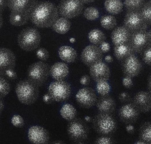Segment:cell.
Listing matches in <instances>:
<instances>
[{
  "label": "cell",
  "instance_id": "30bf717a",
  "mask_svg": "<svg viewBox=\"0 0 151 144\" xmlns=\"http://www.w3.org/2000/svg\"><path fill=\"white\" fill-rule=\"evenodd\" d=\"M103 52L100 47L95 45L86 46L83 50L81 59L85 65L89 67L102 62Z\"/></svg>",
  "mask_w": 151,
  "mask_h": 144
},
{
  "label": "cell",
  "instance_id": "7bdbcfd3",
  "mask_svg": "<svg viewBox=\"0 0 151 144\" xmlns=\"http://www.w3.org/2000/svg\"><path fill=\"white\" fill-rule=\"evenodd\" d=\"M5 74L9 78L12 80H15L17 78V75L14 69H9L6 70Z\"/></svg>",
  "mask_w": 151,
  "mask_h": 144
},
{
  "label": "cell",
  "instance_id": "b9f144b4",
  "mask_svg": "<svg viewBox=\"0 0 151 144\" xmlns=\"http://www.w3.org/2000/svg\"><path fill=\"white\" fill-rule=\"evenodd\" d=\"M122 83L123 86L127 89L131 88L133 84L132 78L127 76H125L123 78Z\"/></svg>",
  "mask_w": 151,
  "mask_h": 144
},
{
  "label": "cell",
  "instance_id": "e575fe53",
  "mask_svg": "<svg viewBox=\"0 0 151 144\" xmlns=\"http://www.w3.org/2000/svg\"><path fill=\"white\" fill-rule=\"evenodd\" d=\"M142 16L146 23L151 25V3H146L141 10Z\"/></svg>",
  "mask_w": 151,
  "mask_h": 144
},
{
  "label": "cell",
  "instance_id": "7a4b0ae2",
  "mask_svg": "<svg viewBox=\"0 0 151 144\" xmlns=\"http://www.w3.org/2000/svg\"><path fill=\"white\" fill-rule=\"evenodd\" d=\"M15 91L19 101L26 105L35 102L39 95V87L28 79L19 81L16 86Z\"/></svg>",
  "mask_w": 151,
  "mask_h": 144
},
{
  "label": "cell",
  "instance_id": "60d3db41",
  "mask_svg": "<svg viewBox=\"0 0 151 144\" xmlns=\"http://www.w3.org/2000/svg\"><path fill=\"white\" fill-rule=\"evenodd\" d=\"M95 143L97 144H110L113 143V140L110 137L104 136L98 138Z\"/></svg>",
  "mask_w": 151,
  "mask_h": 144
},
{
  "label": "cell",
  "instance_id": "6da1fadb",
  "mask_svg": "<svg viewBox=\"0 0 151 144\" xmlns=\"http://www.w3.org/2000/svg\"><path fill=\"white\" fill-rule=\"evenodd\" d=\"M59 15L58 8L53 3L37 2L30 14V20L38 27L49 28L52 27Z\"/></svg>",
  "mask_w": 151,
  "mask_h": 144
},
{
  "label": "cell",
  "instance_id": "7dc6e473",
  "mask_svg": "<svg viewBox=\"0 0 151 144\" xmlns=\"http://www.w3.org/2000/svg\"><path fill=\"white\" fill-rule=\"evenodd\" d=\"M7 6V0H0V11L2 13Z\"/></svg>",
  "mask_w": 151,
  "mask_h": 144
},
{
  "label": "cell",
  "instance_id": "ba28073f",
  "mask_svg": "<svg viewBox=\"0 0 151 144\" xmlns=\"http://www.w3.org/2000/svg\"><path fill=\"white\" fill-rule=\"evenodd\" d=\"M148 25L141 11H127L124 20V26L131 33L146 30Z\"/></svg>",
  "mask_w": 151,
  "mask_h": 144
},
{
  "label": "cell",
  "instance_id": "db71d44e",
  "mask_svg": "<svg viewBox=\"0 0 151 144\" xmlns=\"http://www.w3.org/2000/svg\"><path fill=\"white\" fill-rule=\"evenodd\" d=\"M84 4H88L94 2L96 0H81Z\"/></svg>",
  "mask_w": 151,
  "mask_h": 144
},
{
  "label": "cell",
  "instance_id": "7402d4cb",
  "mask_svg": "<svg viewBox=\"0 0 151 144\" xmlns=\"http://www.w3.org/2000/svg\"><path fill=\"white\" fill-rule=\"evenodd\" d=\"M69 72L68 66L63 62L54 63L50 69V74L55 80H64L68 76Z\"/></svg>",
  "mask_w": 151,
  "mask_h": 144
},
{
  "label": "cell",
  "instance_id": "680465c9",
  "mask_svg": "<svg viewBox=\"0 0 151 144\" xmlns=\"http://www.w3.org/2000/svg\"><path fill=\"white\" fill-rule=\"evenodd\" d=\"M135 143V144H145V143L144 142H143V141H141L140 140H139L137 141H136Z\"/></svg>",
  "mask_w": 151,
  "mask_h": 144
},
{
  "label": "cell",
  "instance_id": "f5cc1de1",
  "mask_svg": "<svg viewBox=\"0 0 151 144\" xmlns=\"http://www.w3.org/2000/svg\"><path fill=\"white\" fill-rule=\"evenodd\" d=\"M149 44L151 45V29L148 32Z\"/></svg>",
  "mask_w": 151,
  "mask_h": 144
},
{
  "label": "cell",
  "instance_id": "4fadbf2b",
  "mask_svg": "<svg viewBox=\"0 0 151 144\" xmlns=\"http://www.w3.org/2000/svg\"><path fill=\"white\" fill-rule=\"evenodd\" d=\"M129 44L134 53H142L149 44L148 32L142 30L132 33Z\"/></svg>",
  "mask_w": 151,
  "mask_h": 144
},
{
  "label": "cell",
  "instance_id": "52a82bcc",
  "mask_svg": "<svg viewBox=\"0 0 151 144\" xmlns=\"http://www.w3.org/2000/svg\"><path fill=\"white\" fill-rule=\"evenodd\" d=\"M84 4L81 0H62L58 7L59 14L68 19L74 18L82 12Z\"/></svg>",
  "mask_w": 151,
  "mask_h": 144
},
{
  "label": "cell",
  "instance_id": "5b68a950",
  "mask_svg": "<svg viewBox=\"0 0 151 144\" xmlns=\"http://www.w3.org/2000/svg\"><path fill=\"white\" fill-rule=\"evenodd\" d=\"M93 121L95 131L104 135L112 133L117 128L116 120L111 114L100 112L95 116Z\"/></svg>",
  "mask_w": 151,
  "mask_h": 144
},
{
  "label": "cell",
  "instance_id": "ab89813d",
  "mask_svg": "<svg viewBox=\"0 0 151 144\" xmlns=\"http://www.w3.org/2000/svg\"><path fill=\"white\" fill-rule=\"evenodd\" d=\"M118 99L122 102L128 103L132 101L130 94L127 92H122L120 93L118 96Z\"/></svg>",
  "mask_w": 151,
  "mask_h": 144
},
{
  "label": "cell",
  "instance_id": "277c9868",
  "mask_svg": "<svg viewBox=\"0 0 151 144\" xmlns=\"http://www.w3.org/2000/svg\"><path fill=\"white\" fill-rule=\"evenodd\" d=\"M50 69L49 64L44 62H35L28 68V79L39 87L41 86L47 80L50 74Z\"/></svg>",
  "mask_w": 151,
  "mask_h": 144
},
{
  "label": "cell",
  "instance_id": "7c38bea8",
  "mask_svg": "<svg viewBox=\"0 0 151 144\" xmlns=\"http://www.w3.org/2000/svg\"><path fill=\"white\" fill-rule=\"evenodd\" d=\"M67 131L70 138L76 141L86 139L88 135V129L86 125L81 121L74 119L68 124Z\"/></svg>",
  "mask_w": 151,
  "mask_h": 144
},
{
  "label": "cell",
  "instance_id": "74e56055",
  "mask_svg": "<svg viewBox=\"0 0 151 144\" xmlns=\"http://www.w3.org/2000/svg\"><path fill=\"white\" fill-rule=\"evenodd\" d=\"M37 58L42 61L47 60L50 56L48 51L45 48L41 47L38 49L36 52Z\"/></svg>",
  "mask_w": 151,
  "mask_h": 144
},
{
  "label": "cell",
  "instance_id": "cb8c5ba5",
  "mask_svg": "<svg viewBox=\"0 0 151 144\" xmlns=\"http://www.w3.org/2000/svg\"><path fill=\"white\" fill-rule=\"evenodd\" d=\"M30 14L11 11L9 21L15 26H21L26 24L30 20Z\"/></svg>",
  "mask_w": 151,
  "mask_h": 144
},
{
  "label": "cell",
  "instance_id": "4dcf8cb0",
  "mask_svg": "<svg viewBox=\"0 0 151 144\" xmlns=\"http://www.w3.org/2000/svg\"><path fill=\"white\" fill-rule=\"evenodd\" d=\"M145 3V0H124V4L127 11H141Z\"/></svg>",
  "mask_w": 151,
  "mask_h": 144
},
{
  "label": "cell",
  "instance_id": "681fc988",
  "mask_svg": "<svg viewBox=\"0 0 151 144\" xmlns=\"http://www.w3.org/2000/svg\"><path fill=\"white\" fill-rule=\"evenodd\" d=\"M147 88L148 91L151 93V74L149 76L148 79Z\"/></svg>",
  "mask_w": 151,
  "mask_h": 144
},
{
  "label": "cell",
  "instance_id": "ee69618b",
  "mask_svg": "<svg viewBox=\"0 0 151 144\" xmlns=\"http://www.w3.org/2000/svg\"><path fill=\"white\" fill-rule=\"evenodd\" d=\"M80 82L81 85L85 86L87 85L90 83V78L87 75H84L81 77Z\"/></svg>",
  "mask_w": 151,
  "mask_h": 144
},
{
  "label": "cell",
  "instance_id": "c3c4849f",
  "mask_svg": "<svg viewBox=\"0 0 151 144\" xmlns=\"http://www.w3.org/2000/svg\"><path fill=\"white\" fill-rule=\"evenodd\" d=\"M42 99L43 101L46 103H48L51 100H52L51 97L48 93L45 94L43 96Z\"/></svg>",
  "mask_w": 151,
  "mask_h": 144
},
{
  "label": "cell",
  "instance_id": "836d02e7",
  "mask_svg": "<svg viewBox=\"0 0 151 144\" xmlns=\"http://www.w3.org/2000/svg\"><path fill=\"white\" fill-rule=\"evenodd\" d=\"M83 16L86 19L93 21L96 20L99 18V13L98 9L95 7H89L84 10Z\"/></svg>",
  "mask_w": 151,
  "mask_h": 144
},
{
  "label": "cell",
  "instance_id": "f35d334b",
  "mask_svg": "<svg viewBox=\"0 0 151 144\" xmlns=\"http://www.w3.org/2000/svg\"><path fill=\"white\" fill-rule=\"evenodd\" d=\"M11 122L14 126L17 128H21L24 125V121L23 117L17 114L14 115L11 119Z\"/></svg>",
  "mask_w": 151,
  "mask_h": 144
},
{
  "label": "cell",
  "instance_id": "8d00e7d4",
  "mask_svg": "<svg viewBox=\"0 0 151 144\" xmlns=\"http://www.w3.org/2000/svg\"><path fill=\"white\" fill-rule=\"evenodd\" d=\"M143 61L151 66V45H148L142 52Z\"/></svg>",
  "mask_w": 151,
  "mask_h": 144
},
{
  "label": "cell",
  "instance_id": "f6af8a7d",
  "mask_svg": "<svg viewBox=\"0 0 151 144\" xmlns=\"http://www.w3.org/2000/svg\"><path fill=\"white\" fill-rule=\"evenodd\" d=\"M100 45V48L103 53L108 52L110 49V45L108 42L104 41Z\"/></svg>",
  "mask_w": 151,
  "mask_h": 144
},
{
  "label": "cell",
  "instance_id": "11a10c76",
  "mask_svg": "<svg viewBox=\"0 0 151 144\" xmlns=\"http://www.w3.org/2000/svg\"><path fill=\"white\" fill-rule=\"evenodd\" d=\"M0 28H1L3 24V19L2 18V15L1 13H0Z\"/></svg>",
  "mask_w": 151,
  "mask_h": 144
},
{
  "label": "cell",
  "instance_id": "ffe728a7",
  "mask_svg": "<svg viewBox=\"0 0 151 144\" xmlns=\"http://www.w3.org/2000/svg\"><path fill=\"white\" fill-rule=\"evenodd\" d=\"M131 33L124 26L117 27L111 33L112 42L114 46L129 43Z\"/></svg>",
  "mask_w": 151,
  "mask_h": 144
},
{
  "label": "cell",
  "instance_id": "9f6ffc18",
  "mask_svg": "<svg viewBox=\"0 0 151 144\" xmlns=\"http://www.w3.org/2000/svg\"><path fill=\"white\" fill-rule=\"evenodd\" d=\"M0 111L1 112V111L2 110L4 107V105L3 102H2L1 100L0 102Z\"/></svg>",
  "mask_w": 151,
  "mask_h": 144
},
{
  "label": "cell",
  "instance_id": "9c48e42d",
  "mask_svg": "<svg viewBox=\"0 0 151 144\" xmlns=\"http://www.w3.org/2000/svg\"><path fill=\"white\" fill-rule=\"evenodd\" d=\"M76 100L81 107L89 109L94 106L98 100L93 89L90 87H84L79 89L75 95Z\"/></svg>",
  "mask_w": 151,
  "mask_h": 144
},
{
  "label": "cell",
  "instance_id": "d4e9b609",
  "mask_svg": "<svg viewBox=\"0 0 151 144\" xmlns=\"http://www.w3.org/2000/svg\"><path fill=\"white\" fill-rule=\"evenodd\" d=\"M71 23L68 19L61 17H58L55 21L52 27L56 32L60 34H64L70 30Z\"/></svg>",
  "mask_w": 151,
  "mask_h": 144
},
{
  "label": "cell",
  "instance_id": "91938a15",
  "mask_svg": "<svg viewBox=\"0 0 151 144\" xmlns=\"http://www.w3.org/2000/svg\"><path fill=\"white\" fill-rule=\"evenodd\" d=\"M150 3H151V0H149V1Z\"/></svg>",
  "mask_w": 151,
  "mask_h": 144
},
{
  "label": "cell",
  "instance_id": "d590c367",
  "mask_svg": "<svg viewBox=\"0 0 151 144\" xmlns=\"http://www.w3.org/2000/svg\"><path fill=\"white\" fill-rule=\"evenodd\" d=\"M10 87L8 82L3 77L0 78V94L1 97H3L10 92Z\"/></svg>",
  "mask_w": 151,
  "mask_h": 144
},
{
  "label": "cell",
  "instance_id": "83f0119b",
  "mask_svg": "<svg viewBox=\"0 0 151 144\" xmlns=\"http://www.w3.org/2000/svg\"><path fill=\"white\" fill-rule=\"evenodd\" d=\"M104 6L108 13L112 15H116L122 11L123 4L121 0H106Z\"/></svg>",
  "mask_w": 151,
  "mask_h": 144
},
{
  "label": "cell",
  "instance_id": "603a6c76",
  "mask_svg": "<svg viewBox=\"0 0 151 144\" xmlns=\"http://www.w3.org/2000/svg\"><path fill=\"white\" fill-rule=\"evenodd\" d=\"M59 56L63 61L68 63L73 62L77 56L76 51L73 47L68 46H63L59 49Z\"/></svg>",
  "mask_w": 151,
  "mask_h": 144
},
{
  "label": "cell",
  "instance_id": "1f68e13d",
  "mask_svg": "<svg viewBox=\"0 0 151 144\" xmlns=\"http://www.w3.org/2000/svg\"><path fill=\"white\" fill-rule=\"evenodd\" d=\"M100 22L101 26L107 30L113 29L117 24L116 18L114 16L111 15H106L102 16Z\"/></svg>",
  "mask_w": 151,
  "mask_h": 144
},
{
  "label": "cell",
  "instance_id": "9a60e30c",
  "mask_svg": "<svg viewBox=\"0 0 151 144\" xmlns=\"http://www.w3.org/2000/svg\"><path fill=\"white\" fill-rule=\"evenodd\" d=\"M16 58L13 52L9 49L1 47L0 49V70L1 75L5 74V71L9 69H14Z\"/></svg>",
  "mask_w": 151,
  "mask_h": 144
},
{
  "label": "cell",
  "instance_id": "5bb4252c",
  "mask_svg": "<svg viewBox=\"0 0 151 144\" xmlns=\"http://www.w3.org/2000/svg\"><path fill=\"white\" fill-rule=\"evenodd\" d=\"M140 112L132 103H128L119 109L118 114L121 120L127 124H132L138 119Z\"/></svg>",
  "mask_w": 151,
  "mask_h": 144
},
{
  "label": "cell",
  "instance_id": "ac0fdd59",
  "mask_svg": "<svg viewBox=\"0 0 151 144\" xmlns=\"http://www.w3.org/2000/svg\"><path fill=\"white\" fill-rule=\"evenodd\" d=\"M132 103L140 112H148L151 110V93L148 91H139L134 95Z\"/></svg>",
  "mask_w": 151,
  "mask_h": 144
},
{
  "label": "cell",
  "instance_id": "2e32d148",
  "mask_svg": "<svg viewBox=\"0 0 151 144\" xmlns=\"http://www.w3.org/2000/svg\"><path fill=\"white\" fill-rule=\"evenodd\" d=\"M27 136L29 141L33 143L46 144L49 140L47 131L43 127L38 125L30 127L28 131Z\"/></svg>",
  "mask_w": 151,
  "mask_h": 144
},
{
  "label": "cell",
  "instance_id": "f1b7e54d",
  "mask_svg": "<svg viewBox=\"0 0 151 144\" xmlns=\"http://www.w3.org/2000/svg\"><path fill=\"white\" fill-rule=\"evenodd\" d=\"M60 113L62 117L65 120L71 121L76 116L77 112L76 108L72 105L68 103H65L62 105Z\"/></svg>",
  "mask_w": 151,
  "mask_h": 144
},
{
  "label": "cell",
  "instance_id": "3957f363",
  "mask_svg": "<svg viewBox=\"0 0 151 144\" xmlns=\"http://www.w3.org/2000/svg\"><path fill=\"white\" fill-rule=\"evenodd\" d=\"M41 40L40 33L35 28L29 27L22 30L18 35L17 42L22 49L30 52L36 49Z\"/></svg>",
  "mask_w": 151,
  "mask_h": 144
},
{
  "label": "cell",
  "instance_id": "f907efd6",
  "mask_svg": "<svg viewBox=\"0 0 151 144\" xmlns=\"http://www.w3.org/2000/svg\"><path fill=\"white\" fill-rule=\"evenodd\" d=\"M105 60L108 63H111L113 62V59L111 55H108L105 57Z\"/></svg>",
  "mask_w": 151,
  "mask_h": 144
},
{
  "label": "cell",
  "instance_id": "816d5d0a",
  "mask_svg": "<svg viewBox=\"0 0 151 144\" xmlns=\"http://www.w3.org/2000/svg\"><path fill=\"white\" fill-rule=\"evenodd\" d=\"M85 120L87 122H90L92 120L91 117L89 115H86L84 117Z\"/></svg>",
  "mask_w": 151,
  "mask_h": 144
},
{
  "label": "cell",
  "instance_id": "6f0895ef",
  "mask_svg": "<svg viewBox=\"0 0 151 144\" xmlns=\"http://www.w3.org/2000/svg\"><path fill=\"white\" fill-rule=\"evenodd\" d=\"M69 41L71 43H73L76 41V39L73 38H71L69 39Z\"/></svg>",
  "mask_w": 151,
  "mask_h": 144
},
{
  "label": "cell",
  "instance_id": "d6986e66",
  "mask_svg": "<svg viewBox=\"0 0 151 144\" xmlns=\"http://www.w3.org/2000/svg\"><path fill=\"white\" fill-rule=\"evenodd\" d=\"M90 73L91 78L97 82L102 81H107L110 75L109 67L102 62L90 67Z\"/></svg>",
  "mask_w": 151,
  "mask_h": 144
},
{
  "label": "cell",
  "instance_id": "4316f807",
  "mask_svg": "<svg viewBox=\"0 0 151 144\" xmlns=\"http://www.w3.org/2000/svg\"><path fill=\"white\" fill-rule=\"evenodd\" d=\"M139 136V140L145 144H151V121L145 122L141 125Z\"/></svg>",
  "mask_w": 151,
  "mask_h": 144
},
{
  "label": "cell",
  "instance_id": "8fae6325",
  "mask_svg": "<svg viewBox=\"0 0 151 144\" xmlns=\"http://www.w3.org/2000/svg\"><path fill=\"white\" fill-rule=\"evenodd\" d=\"M122 62V69L125 76L132 78L139 74L142 64L135 53L130 54Z\"/></svg>",
  "mask_w": 151,
  "mask_h": 144
},
{
  "label": "cell",
  "instance_id": "bcb514c9",
  "mask_svg": "<svg viewBox=\"0 0 151 144\" xmlns=\"http://www.w3.org/2000/svg\"><path fill=\"white\" fill-rule=\"evenodd\" d=\"M125 130L127 133L132 134L135 132V128L131 124H127L125 127Z\"/></svg>",
  "mask_w": 151,
  "mask_h": 144
},
{
  "label": "cell",
  "instance_id": "e0dca14e",
  "mask_svg": "<svg viewBox=\"0 0 151 144\" xmlns=\"http://www.w3.org/2000/svg\"><path fill=\"white\" fill-rule=\"evenodd\" d=\"M37 0H7V6L11 11L30 14Z\"/></svg>",
  "mask_w": 151,
  "mask_h": 144
},
{
  "label": "cell",
  "instance_id": "f546056e",
  "mask_svg": "<svg viewBox=\"0 0 151 144\" xmlns=\"http://www.w3.org/2000/svg\"><path fill=\"white\" fill-rule=\"evenodd\" d=\"M88 38L91 43L97 46L100 45L105 41L106 37L105 34L100 30L94 29L88 33Z\"/></svg>",
  "mask_w": 151,
  "mask_h": 144
},
{
  "label": "cell",
  "instance_id": "484cf974",
  "mask_svg": "<svg viewBox=\"0 0 151 144\" xmlns=\"http://www.w3.org/2000/svg\"><path fill=\"white\" fill-rule=\"evenodd\" d=\"M114 52L116 59L122 61L134 53L129 43L114 46Z\"/></svg>",
  "mask_w": 151,
  "mask_h": 144
},
{
  "label": "cell",
  "instance_id": "44dd1931",
  "mask_svg": "<svg viewBox=\"0 0 151 144\" xmlns=\"http://www.w3.org/2000/svg\"><path fill=\"white\" fill-rule=\"evenodd\" d=\"M97 108L100 112L111 114L116 108V103L114 99L108 95L101 96L96 103Z\"/></svg>",
  "mask_w": 151,
  "mask_h": 144
},
{
  "label": "cell",
  "instance_id": "8992f818",
  "mask_svg": "<svg viewBox=\"0 0 151 144\" xmlns=\"http://www.w3.org/2000/svg\"><path fill=\"white\" fill-rule=\"evenodd\" d=\"M48 93L52 100L63 102L68 100L72 92L70 84L64 80H55L51 82L48 88Z\"/></svg>",
  "mask_w": 151,
  "mask_h": 144
},
{
  "label": "cell",
  "instance_id": "d6a6232c",
  "mask_svg": "<svg viewBox=\"0 0 151 144\" xmlns=\"http://www.w3.org/2000/svg\"><path fill=\"white\" fill-rule=\"evenodd\" d=\"M96 90L97 93L101 96H104L109 93L111 87L107 81H102L97 82Z\"/></svg>",
  "mask_w": 151,
  "mask_h": 144
}]
</instances>
